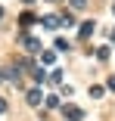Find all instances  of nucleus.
Returning a JSON list of instances; mask_svg holds the SVG:
<instances>
[{
  "label": "nucleus",
  "instance_id": "nucleus-10",
  "mask_svg": "<svg viewBox=\"0 0 115 121\" xmlns=\"http://www.w3.org/2000/svg\"><path fill=\"white\" fill-rule=\"evenodd\" d=\"M0 16H3V9H0Z\"/></svg>",
  "mask_w": 115,
  "mask_h": 121
},
{
  "label": "nucleus",
  "instance_id": "nucleus-3",
  "mask_svg": "<svg viewBox=\"0 0 115 121\" xmlns=\"http://www.w3.org/2000/svg\"><path fill=\"white\" fill-rule=\"evenodd\" d=\"M93 28H97L93 22H84V25H81V37H87V34H93Z\"/></svg>",
  "mask_w": 115,
  "mask_h": 121
},
{
  "label": "nucleus",
  "instance_id": "nucleus-5",
  "mask_svg": "<svg viewBox=\"0 0 115 121\" xmlns=\"http://www.w3.org/2000/svg\"><path fill=\"white\" fill-rule=\"evenodd\" d=\"M68 47H72V43H68L65 37H59V40H56V50H68Z\"/></svg>",
  "mask_w": 115,
  "mask_h": 121
},
{
  "label": "nucleus",
  "instance_id": "nucleus-8",
  "mask_svg": "<svg viewBox=\"0 0 115 121\" xmlns=\"http://www.w3.org/2000/svg\"><path fill=\"white\" fill-rule=\"evenodd\" d=\"M109 90H115V78H109Z\"/></svg>",
  "mask_w": 115,
  "mask_h": 121
},
{
  "label": "nucleus",
  "instance_id": "nucleus-7",
  "mask_svg": "<svg viewBox=\"0 0 115 121\" xmlns=\"http://www.w3.org/2000/svg\"><path fill=\"white\" fill-rule=\"evenodd\" d=\"M0 112H6V99H0Z\"/></svg>",
  "mask_w": 115,
  "mask_h": 121
},
{
  "label": "nucleus",
  "instance_id": "nucleus-9",
  "mask_svg": "<svg viewBox=\"0 0 115 121\" xmlns=\"http://www.w3.org/2000/svg\"><path fill=\"white\" fill-rule=\"evenodd\" d=\"M112 43H115V31H112Z\"/></svg>",
  "mask_w": 115,
  "mask_h": 121
},
{
  "label": "nucleus",
  "instance_id": "nucleus-2",
  "mask_svg": "<svg viewBox=\"0 0 115 121\" xmlns=\"http://www.w3.org/2000/svg\"><path fill=\"white\" fill-rule=\"evenodd\" d=\"M65 115H68V118H72V121H78V118H81L84 112H81L78 106H68V109H65Z\"/></svg>",
  "mask_w": 115,
  "mask_h": 121
},
{
  "label": "nucleus",
  "instance_id": "nucleus-4",
  "mask_svg": "<svg viewBox=\"0 0 115 121\" xmlns=\"http://www.w3.org/2000/svg\"><path fill=\"white\" fill-rule=\"evenodd\" d=\"M44 25H47V28H56V25H59V19H56V16H47V19H44Z\"/></svg>",
  "mask_w": 115,
  "mask_h": 121
},
{
  "label": "nucleus",
  "instance_id": "nucleus-1",
  "mask_svg": "<svg viewBox=\"0 0 115 121\" xmlns=\"http://www.w3.org/2000/svg\"><path fill=\"white\" fill-rule=\"evenodd\" d=\"M28 106H40V90H28Z\"/></svg>",
  "mask_w": 115,
  "mask_h": 121
},
{
  "label": "nucleus",
  "instance_id": "nucleus-6",
  "mask_svg": "<svg viewBox=\"0 0 115 121\" xmlns=\"http://www.w3.org/2000/svg\"><path fill=\"white\" fill-rule=\"evenodd\" d=\"M72 6H75V9H84V6H87V0H72Z\"/></svg>",
  "mask_w": 115,
  "mask_h": 121
}]
</instances>
